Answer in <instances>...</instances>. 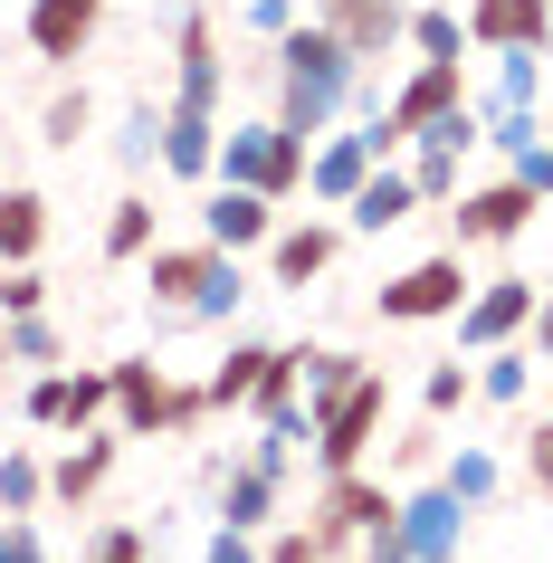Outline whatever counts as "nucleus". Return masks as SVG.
Listing matches in <instances>:
<instances>
[{
	"label": "nucleus",
	"mask_w": 553,
	"mask_h": 563,
	"mask_svg": "<svg viewBox=\"0 0 553 563\" xmlns=\"http://www.w3.org/2000/svg\"><path fill=\"white\" fill-rule=\"evenodd\" d=\"M439 487L458 506H487L496 487H506V468H496V449H449V459H439Z\"/></svg>",
	"instance_id": "32"
},
{
	"label": "nucleus",
	"mask_w": 553,
	"mask_h": 563,
	"mask_svg": "<svg viewBox=\"0 0 553 563\" xmlns=\"http://www.w3.org/2000/svg\"><path fill=\"white\" fill-rule=\"evenodd\" d=\"M524 344H534V363H553V287L534 297V325H524Z\"/></svg>",
	"instance_id": "47"
},
{
	"label": "nucleus",
	"mask_w": 553,
	"mask_h": 563,
	"mask_svg": "<svg viewBox=\"0 0 553 563\" xmlns=\"http://www.w3.org/2000/svg\"><path fill=\"white\" fill-rule=\"evenodd\" d=\"M0 373H10V354H0Z\"/></svg>",
	"instance_id": "49"
},
{
	"label": "nucleus",
	"mask_w": 553,
	"mask_h": 563,
	"mask_svg": "<svg viewBox=\"0 0 553 563\" xmlns=\"http://www.w3.org/2000/svg\"><path fill=\"white\" fill-rule=\"evenodd\" d=\"M467 401H477V354H449V363L420 373V411H430V420H458Z\"/></svg>",
	"instance_id": "30"
},
{
	"label": "nucleus",
	"mask_w": 553,
	"mask_h": 563,
	"mask_svg": "<svg viewBox=\"0 0 553 563\" xmlns=\"http://www.w3.org/2000/svg\"><path fill=\"white\" fill-rule=\"evenodd\" d=\"M401 48H420V58H467V10H449V0L410 10V38H401Z\"/></svg>",
	"instance_id": "33"
},
{
	"label": "nucleus",
	"mask_w": 553,
	"mask_h": 563,
	"mask_svg": "<svg viewBox=\"0 0 553 563\" xmlns=\"http://www.w3.org/2000/svg\"><path fill=\"white\" fill-rule=\"evenodd\" d=\"M467 48H544L553 58V0H467Z\"/></svg>",
	"instance_id": "15"
},
{
	"label": "nucleus",
	"mask_w": 553,
	"mask_h": 563,
	"mask_svg": "<svg viewBox=\"0 0 553 563\" xmlns=\"http://www.w3.org/2000/svg\"><path fill=\"white\" fill-rule=\"evenodd\" d=\"M277 497H287V477H267L258 459H230V468H220V526L267 534L277 526Z\"/></svg>",
	"instance_id": "20"
},
{
	"label": "nucleus",
	"mask_w": 553,
	"mask_h": 563,
	"mask_svg": "<svg viewBox=\"0 0 553 563\" xmlns=\"http://www.w3.org/2000/svg\"><path fill=\"white\" fill-rule=\"evenodd\" d=\"M544 96V48H496V77H487V96H467L477 115H496V106H534Z\"/></svg>",
	"instance_id": "26"
},
{
	"label": "nucleus",
	"mask_w": 553,
	"mask_h": 563,
	"mask_svg": "<svg viewBox=\"0 0 553 563\" xmlns=\"http://www.w3.org/2000/svg\"><path fill=\"white\" fill-rule=\"evenodd\" d=\"M210 181H239V191H267V201H296L306 191V144H296L287 124H230L220 134V163H210Z\"/></svg>",
	"instance_id": "4"
},
{
	"label": "nucleus",
	"mask_w": 553,
	"mask_h": 563,
	"mask_svg": "<svg viewBox=\"0 0 553 563\" xmlns=\"http://www.w3.org/2000/svg\"><path fill=\"white\" fill-rule=\"evenodd\" d=\"M524 391H534V344H487L477 354V401H496V411H524Z\"/></svg>",
	"instance_id": "24"
},
{
	"label": "nucleus",
	"mask_w": 553,
	"mask_h": 563,
	"mask_svg": "<svg viewBox=\"0 0 553 563\" xmlns=\"http://www.w3.org/2000/svg\"><path fill=\"white\" fill-rule=\"evenodd\" d=\"M0 354L48 373V363H67V334H58V316H48V306H38V316H0Z\"/></svg>",
	"instance_id": "28"
},
{
	"label": "nucleus",
	"mask_w": 553,
	"mask_h": 563,
	"mask_svg": "<svg viewBox=\"0 0 553 563\" xmlns=\"http://www.w3.org/2000/svg\"><path fill=\"white\" fill-rule=\"evenodd\" d=\"M115 163H124V173L163 163V106H124V124H115Z\"/></svg>",
	"instance_id": "35"
},
{
	"label": "nucleus",
	"mask_w": 553,
	"mask_h": 563,
	"mask_svg": "<svg viewBox=\"0 0 553 563\" xmlns=\"http://www.w3.org/2000/svg\"><path fill=\"white\" fill-rule=\"evenodd\" d=\"M48 306V277H38V258L30 267H0V316H38Z\"/></svg>",
	"instance_id": "39"
},
{
	"label": "nucleus",
	"mask_w": 553,
	"mask_h": 563,
	"mask_svg": "<svg viewBox=\"0 0 553 563\" xmlns=\"http://www.w3.org/2000/svg\"><path fill=\"white\" fill-rule=\"evenodd\" d=\"M210 163H220V115H201V106H163V173H173V181H210Z\"/></svg>",
	"instance_id": "21"
},
{
	"label": "nucleus",
	"mask_w": 553,
	"mask_h": 563,
	"mask_svg": "<svg viewBox=\"0 0 553 563\" xmlns=\"http://www.w3.org/2000/svg\"><path fill=\"white\" fill-rule=\"evenodd\" d=\"M48 544H38V526L30 516H0V563H38Z\"/></svg>",
	"instance_id": "44"
},
{
	"label": "nucleus",
	"mask_w": 553,
	"mask_h": 563,
	"mask_svg": "<svg viewBox=\"0 0 553 563\" xmlns=\"http://www.w3.org/2000/svg\"><path fill=\"white\" fill-rule=\"evenodd\" d=\"M506 173H516V181H534V201H553V134H534V144H524L516 163H506Z\"/></svg>",
	"instance_id": "41"
},
{
	"label": "nucleus",
	"mask_w": 553,
	"mask_h": 563,
	"mask_svg": "<svg viewBox=\"0 0 553 563\" xmlns=\"http://www.w3.org/2000/svg\"><path fill=\"white\" fill-rule=\"evenodd\" d=\"M391 468H439V420L410 430V440H391Z\"/></svg>",
	"instance_id": "45"
},
{
	"label": "nucleus",
	"mask_w": 553,
	"mask_h": 563,
	"mask_svg": "<svg viewBox=\"0 0 553 563\" xmlns=\"http://www.w3.org/2000/svg\"><path fill=\"white\" fill-rule=\"evenodd\" d=\"M201 239L210 249H267L277 239V201L267 191H239V181H210V201H201Z\"/></svg>",
	"instance_id": "14"
},
{
	"label": "nucleus",
	"mask_w": 553,
	"mask_h": 563,
	"mask_svg": "<svg viewBox=\"0 0 553 563\" xmlns=\"http://www.w3.org/2000/svg\"><path fill=\"white\" fill-rule=\"evenodd\" d=\"M458 163L467 153L458 144H439V134H410V191H420V210H439V201H458Z\"/></svg>",
	"instance_id": "27"
},
{
	"label": "nucleus",
	"mask_w": 553,
	"mask_h": 563,
	"mask_svg": "<svg viewBox=\"0 0 553 563\" xmlns=\"http://www.w3.org/2000/svg\"><path fill=\"white\" fill-rule=\"evenodd\" d=\"M353 373H373V363H363V354H344V344H306V411H316V401H334V391H344Z\"/></svg>",
	"instance_id": "36"
},
{
	"label": "nucleus",
	"mask_w": 553,
	"mask_h": 563,
	"mask_svg": "<svg viewBox=\"0 0 553 563\" xmlns=\"http://www.w3.org/2000/svg\"><path fill=\"white\" fill-rule=\"evenodd\" d=\"M258 554H267V563H324V534H316V526H267Z\"/></svg>",
	"instance_id": "38"
},
{
	"label": "nucleus",
	"mask_w": 553,
	"mask_h": 563,
	"mask_svg": "<svg viewBox=\"0 0 553 563\" xmlns=\"http://www.w3.org/2000/svg\"><path fill=\"white\" fill-rule=\"evenodd\" d=\"M220 258H230V249H210V239H181V249L153 239L134 267H144V297H153V306H191V297L210 287V267H220Z\"/></svg>",
	"instance_id": "17"
},
{
	"label": "nucleus",
	"mask_w": 553,
	"mask_h": 563,
	"mask_svg": "<svg viewBox=\"0 0 553 563\" xmlns=\"http://www.w3.org/2000/svg\"><path fill=\"white\" fill-rule=\"evenodd\" d=\"M381 420H391V373H353L334 401H316V477H334V468H363L373 459V440H381Z\"/></svg>",
	"instance_id": "3"
},
{
	"label": "nucleus",
	"mask_w": 553,
	"mask_h": 563,
	"mask_svg": "<svg viewBox=\"0 0 553 563\" xmlns=\"http://www.w3.org/2000/svg\"><path fill=\"white\" fill-rule=\"evenodd\" d=\"M96 20H106V0H30V58L38 67H77L96 48Z\"/></svg>",
	"instance_id": "12"
},
{
	"label": "nucleus",
	"mask_w": 553,
	"mask_h": 563,
	"mask_svg": "<svg viewBox=\"0 0 553 563\" xmlns=\"http://www.w3.org/2000/svg\"><path fill=\"white\" fill-rule=\"evenodd\" d=\"M363 173H373V144H363V134H316V144H306V191H316L324 210H344L353 191H363Z\"/></svg>",
	"instance_id": "19"
},
{
	"label": "nucleus",
	"mask_w": 553,
	"mask_h": 563,
	"mask_svg": "<svg viewBox=\"0 0 553 563\" xmlns=\"http://www.w3.org/2000/svg\"><path fill=\"white\" fill-rule=\"evenodd\" d=\"M524 477H534V497H553V411L534 420V440H524Z\"/></svg>",
	"instance_id": "42"
},
{
	"label": "nucleus",
	"mask_w": 553,
	"mask_h": 563,
	"mask_svg": "<svg viewBox=\"0 0 553 563\" xmlns=\"http://www.w3.org/2000/svg\"><path fill=\"white\" fill-rule=\"evenodd\" d=\"M334 249H344V230H334V220H277V239H267V277L306 297L324 267H334Z\"/></svg>",
	"instance_id": "16"
},
{
	"label": "nucleus",
	"mask_w": 553,
	"mask_h": 563,
	"mask_svg": "<svg viewBox=\"0 0 553 563\" xmlns=\"http://www.w3.org/2000/svg\"><path fill=\"white\" fill-rule=\"evenodd\" d=\"M306 20H316V30H334L363 67H381V58L410 38V0H306Z\"/></svg>",
	"instance_id": "10"
},
{
	"label": "nucleus",
	"mask_w": 553,
	"mask_h": 563,
	"mask_svg": "<svg viewBox=\"0 0 553 563\" xmlns=\"http://www.w3.org/2000/svg\"><path fill=\"white\" fill-rule=\"evenodd\" d=\"M115 459H124V430H77V449L48 459V506H87L115 477Z\"/></svg>",
	"instance_id": "18"
},
{
	"label": "nucleus",
	"mask_w": 553,
	"mask_h": 563,
	"mask_svg": "<svg viewBox=\"0 0 553 563\" xmlns=\"http://www.w3.org/2000/svg\"><path fill=\"white\" fill-rule=\"evenodd\" d=\"M248 30H258V38H287L296 30V0H248Z\"/></svg>",
	"instance_id": "46"
},
{
	"label": "nucleus",
	"mask_w": 553,
	"mask_h": 563,
	"mask_svg": "<svg viewBox=\"0 0 553 563\" xmlns=\"http://www.w3.org/2000/svg\"><path fill=\"white\" fill-rule=\"evenodd\" d=\"M48 249V201H38L30 181H10L0 191V267H30Z\"/></svg>",
	"instance_id": "23"
},
{
	"label": "nucleus",
	"mask_w": 553,
	"mask_h": 563,
	"mask_svg": "<svg viewBox=\"0 0 553 563\" xmlns=\"http://www.w3.org/2000/svg\"><path fill=\"white\" fill-rule=\"evenodd\" d=\"M173 106L220 115V30H210V10H181V30H173Z\"/></svg>",
	"instance_id": "13"
},
{
	"label": "nucleus",
	"mask_w": 553,
	"mask_h": 563,
	"mask_svg": "<svg viewBox=\"0 0 553 563\" xmlns=\"http://www.w3.org/2000/svg\"><path fill=\"white\" fill-rule=\"evenodd\" d=\"M277 48V124H287L296 144H316V134H334V115L353 106V77H363V58H353L334 30H316V20H296L287 38H267Z\"/></svg>",
	"instance_id": "1"
},
{
	"label": "nucleus",
	"mask_w": 553,
	"mask_h": 563,
	"mask_svg": "<svg viewBox=\"0 0 553 563\" xmlns=\"http://www.w3.org/2000/svg\"><path fill=\"white\" fill-rule=\"evenodd\" d=\"M144 249H153V201H144V191H124V201L106 210V258H115V267H134Z\"/></svg>",
	"instance_id": "34"
},
{
	"label": "nucleus",
	"mask_w": 553,
	"mask_h": 563,
	"mask_svg": "<svg viewBox=\"0 0 553 563\" xmlns=\"http://www.w3.org/2000/svg\"><path fill=\"white\" fill-rule=\"evenodd\" d=\"M467 516H477V506H458L449 497V487H410L401 497V516H391V534H401L410 544V563H458V534H467Z\"/></svg>",
	"instance_id": "11"
},
{
	"label": "nucleus",
	"mask_w": 553,
	"mask_h": 563,
	"mask_svg": "<svg viewBox=\"0 0 553 563\" xmlns=\"http://www.w3.org/2000/svg\"><path fill=\"white\" fill-rule=\"evenodd\" d=\"M87 563H153V544H144V526H106L87 544Z\"/></svg>",
	"instance_id": "40"
},
{
	"label": "nucleus",
	"mask_w": 553,
	"mask_h": 563,
	"mask_svg": "<svg viewBox=\"0 0 553 563\" xmlns=\"http://www.w3.org/2000/svg\"><path fill=\"white\" fill-rule=\"evenodd\" d=\"M467 287H477V277H467V258L458 249H430V258H410L401 277H381V325H439V316H458L467 306Z\"/></svg>",
	"instance_id": "5"
},
{
	"label": "nucleus",
	"mask_w": 553,
	"mask_h": 563,
	"mask_svg": "<svg viewBox=\"0 0 553 563\" xmlns=\"http://www.w3.org/2000/svg\"><path fill=\"white\" fill-rule=\"evenodd\" d=\"M38 563H48V554H38Z\"/></svg>",
	"instance_id": "51"
},
{
	"label": "nucleus",
	"mask_w": 553,
	"mask_h": 563,
	"mask_svg": "<svg viewBox=\"0 0 553 563\" xmlns=\"http://www.w3.org/2000/svg\"><path fill=\"white\" fill-rule=\"evenodd\" d=\"M544 134H553V115H544Z\"/></svg>",
	"instance_id": "50"
},
{
	"label": "nucleus",
	"mask_w": 553,
	"mask_h": 563,
	"mask_svg": "<svg viewBox=\"0 0 553 563\" xmlns=\"http://www.w3.org/2000/svg\"><path fill=\"white\" fill-rule=\"evenodd\" d=\"M410 210H420V191H410V173H401V163H373V173H363V191L344 201V220H353L363 239H381V230H401Z\"/></svg>",
	"instance_id": "22"
},
{
	"label": "nucleus",
	"mask_w": 553,
	"mask_h": 563,
	"mask_svg": "<svg viewBox=\"0 0 553 563\" xmlns=\"http://www.w3.org/2000/svg\"><path fill=\"white\" fill-rule=\"evenodd\" d=\"M106 411H115V373H67V363H48L20 391V420L30 430H96Z\"/></svg>",
	"instance_id": "8"
},
{
	"label": "nucleus",
	"mask_w": 553,
	"mask_h": 563,
	"mask_svg": "<svg viewBox=\"0 0 553 563\" xmlns=\"http://www.w3.org/2000/svg\"><path fill=\"white\" fill-rule=\"evenodd\" d=\"M534 297H544L534 277H477V287H467V306L449 316V325H458V354H487V344H516V334L534 325Z\"/></svg>",
	"instance_id": "9"
},
{
	"label": "nucleus",
	"mask_w": 553,
	"mask_h": 563,
	"mask_svg": "<svg viewBox=\"0 0 553 563\" xmlns=\"http://www.w3.org/2000/svg\"><path fill=\"white\" fill-rule=\"evenodd\" d=\"M201 563H267V554H258V534H239V526H210Z\"/></svg>",
	"instance_id": "43"
},
{
	"label": "nucleus",
	"mask_w": 553,
	"mask_h": 563,
	"mask_svg": "<svg viewBox=\"0 0 553 563\" xmlns=\"http://www.w3.org/2000/svg\"><path fill=\"white\" fill-rule=\"evenodd\" d=\"M363 563H410V544H401L391 526H381V534H363Z\"/></svg>",
	"instance_id": "48"
},
{
	"label": "nucleus",
	"mask_w": 553,
	"mask_h": 563,
	"mask_svg": "<svg viewBox=\"0 0 553 563\" xmlns=\"http://www.w3.org/2000/svg\"><path fill=\"white\" fill-rule=\"evenodd\" d=\"M48 506V459L38 449H0V516H38Z\"/></svg>",
	"instance_id": "31"
},
{
	"label": "nucleus",
	"mask_w": 553,
	"mask_h": 563,
	"mask_svg": "<svg viewBox=\"0 0 553 563\" xmlns=\"http://www.w3.org/2000/svg\"><path fill=\"white\" fill-rule=\"evenodd\" d=\"M267 354H277V344H258V334H239L230 354H220V373L201 383V401H210V411H248V391H258Z\"/></svg>",
	"instance_id": "25"
},
{
	"label": "nucleus",
	"mask_w": 553,
	"mask_h": 563,
	"mask_svg": "<svg viewBox=\"0 0 553 563\" xmlns=\"http://www.w3.org/2000/svg\"><path fill=\"white\" fill-rule=\"evenodd\" d=\"M401 516V497L381 487V477H363V468H334L316 487V534H324V554H344V544H363V534H381Z\"/></svg>",
	"instance_id": "6"
},
{
	"label": "nucleus",
	"mask_w": 553,
	"mask_h": 563,
	"mask_svg": "<svg viewBox=\"0 0 553 563\" xmlns=\"http://www.w3.org/2000/svg\"><path fill=\"white\" fill-rule=\"evenodd\" d=\"M239 306H248V277H239V258H220L210 287L181 306V316H191V334H220V325H239Z\"/></svg>",
	"instance_id": "29"
},
{
	"label": "nucleus",
	"mask_w": 553,
	"mask_h": 563,
	"mask_svg": "<svg viewBox=\"0 0 553 563\" xmlns=\"http://www.w3.org/2000/svg\"><path fill=\"white\" fill-rule=\"evenodd\" d=\"M96 124V96L87 87H58L48 96V115H38V144H58V153H77V134Z\"/></svg>",
	"instance_id": "37"
},
{
	"label": "nucleus",
	"mask_w": 553,
	"mask_h": 563,
	"mask_svg": "<svg viewBox=\"0 0 553 563\" xmlns=\"http://www.w3.org/2000/svg\"><path fill=\"white\" fill-rule=\"evenodd\" d=\"M534 220H544V201H534V181H487V191H458V210H449V249H506V239H524L534 230Z\"/></svg>",
	"instance_id": "7"
},
{
	"label": "nucleus",
	"mask_w": 553,
	"mask_h": 563,
	"mask_svg": "<svg viewBox=\"0 0 553 563\" xmlns=\"http://www.w3.org/2000/svg\"><path fill=\"white\" fill-rule=\"evenodd\" d=\"M106 373H115V411L106 420H115L124 440H181V430L210 411L201 383H173L153 354H124V363H106Z\"/></svg>",
	"instance_id": "2"
}]
</instances>
